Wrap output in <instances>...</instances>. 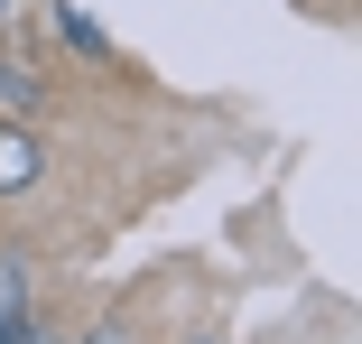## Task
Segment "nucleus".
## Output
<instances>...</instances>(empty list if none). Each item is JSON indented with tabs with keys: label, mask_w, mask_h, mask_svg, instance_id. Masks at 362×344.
Listing matches in <instances>:
<instances>
[{
	"label": "nucleus",
	"mask_w": 362,
	"mask_h": 344,
	"mask_svg": "<svg viewBox=\"0 0 362 344\" xmlns=\"http://www.w3.org/2000/svg\"><path fill=\"white\" fill-rule=\"evenodd\" d=\"M37 177H47V149L28 140L19 121H0V195H28Z\"/></svg>",
	"instance_id": "1"
},
{
	"label": "nucleus",
	"mask_w": 362,
	"mask_h": 344,
	"mask_svg": "<svg viewBox=\"0 0 362 344\" xmlns=\"http://www.w3.org/2000/svg\"><path fill=\"white\" fill-rule=\"evenodd\" d=\"M56 38L84 47V56H103V19H84V10H56Z\"/></svg>",
	"instance_id": "2"
},
{
	"label": "nucleus",
	"mask_w": 362,
	"mask_h": 344,
	"mask_svg": "<svg viewBox=\"0 0 362 344\" xmlns=\"http://www.w3.org/2000/svg\"><path fill=\"white\" fill-rule=\"evenodd\" d=\"M84 344H130V335H121V326H93V335H84Z\"/></svg>",
	"instance_id": "3"
},
{
	"label": "nucleus",
	"mask_w": 362,
	"mask_h": 344,
	"mask_svg": "<svg viewBox=\"0 0 362 344\" xmlns=\"http://www.w3.org/2000/svg\"><path fill=\"white\" fill-rule=\"evenodd\" d=\"M195 344H223V335H195Z\"/></svg>",
	"instance_id": "4"
}]
</instances>
